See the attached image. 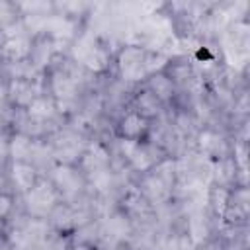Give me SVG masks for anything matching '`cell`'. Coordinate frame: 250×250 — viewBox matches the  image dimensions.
Masks as SVG:
<instances>
[{
	"mask_svg": "<svg viewBox=\"0 0 250 250\" xmlns=\"http://www.w3.org/2000/svg\"><path fill=\"white\" fill-rule=\"evenodd\" d=\"M12 180L20 191H29L37 184L35 166L31 162H14L12 164Z\"/></svg>",
	"mask_w": 250,
	"mask_h": 250,
	"instance_id": "30bf717a",
	"label": "cell"
},
{
	"mask_svg": "<svg viewBox=\"0 0 250 250\" xmlns=\"http://www.w3.org/2000/svg\"><path fill=\"white\" fill-rule=\"evenodd\" d=\"M37 86L33 84V80H25V78H12L10 88H8V96L10 100L20 105V107H29V104L39 96L37 94Z\"/></svg>",
	"mask_w": 250,
	"mask_h": 250,
	"instance_id": "5b68a950",
	"label": "cell"
},
{
	"mask_svg": "<svg viewBox=\"0 0 250 250\" xmlns=\"http://www.w3.org/2000/svg\"><path fill=\"white\" fill-rule=\"evenodd\" d=\"M57 197L59 191L55 189L53 184L45 180H37V184L29 191H25V207L33 219H45L57 207Z\"/></svg>",
	"mask_w": 250,
	"mask_h": 250,
	"instance_id": "6da1fadb",
	"label": "cell"
},
{
	"mask_svg": "<svg viewBox=\"0 0 250 250\" xmlns=\"http://www.w3.org/2000/svg\"><path fill=\"white\" fill-rule=\"evenodd\" d=\"M55 111H57L55 102H53V100H49V98H43V96H37V98L29 104V107H27L29 117H31V119H35V121L51 119V117L55 115Z\"/></svg>",
	"mask_w": 250,
	"mask_h": 250,
	"instance_id": "5bb4252c",
	"label": "cell"
},
{
	"mask_svg": "<svg viewBox=\"0 0 250 250\" xmlns=\"http://www.w3.org/2000/svg\"><path fill=\"white\" fill-rule=\"evenodd\" d=\"M80 139L76 137V135H70V133H66V135H62V137H59L57 141H55V148H53V152L57 154V158H64V164H68L70 162V158H76L78 154H80V143H78Z\"/></svg>",
	"mask_w": 250,
	"mask_h": 250,
	"instance_id": "8fae6325",
	"label": "cell"
},
{
	"mask_svg": "<svg viewBox=\"0 0 250 250\" xmlns=\"http://www.w3.org/2000/svg\"><path fill=\"white\" fill-rule=\"evenodd\" d=\"M51 180H53L55 189L61 191V193H64L66 197L76 195L78 189H80V186H82L80 174H78L70 164H57V166L53 168Z\"/></svg>",
	"mask_w": 250,
	"mask_h": 250,
	"instance_id": "3957f363",
	"label": "cell"
},
{
	"mask_svg": "<svg viewBox=\"0 0 250 250\" xmlns=\"http://www.w3.org/2000/svg\"><path fill=\"white\" fill-rule=\"evenodd\" d=\"M127 160L139 172H146V170H150L156 164V158H154V152L150 150V146L148 145H141V143L135 145V148L127 156Z\"/></svg>",
	"mask_w": 250,
	"mask_h": 250,
	"instance_id": "4fadbf2b",
	"label": "cell"
},
{
	"mask_svg": "<svg viewBox=\"0 0 250 250\" xmlns=\"http://www.w3.org/2000/svg\"><path fill=\"white\" fill-rule=\"evenodd\" d=\"M33 148H35V143L25 133H18L8 141V156L14 162H29Z\"/></svg>",
	"mask_w": 250,
	"mask_h": 250,
	"instance_id": "9c48e42d",
	"label": "cell"
},
{
	"mask_svg": "<svg viewBox=\"0 0 250 250\" xmlns=\"http://www.w3.org/2000/svg\"><path fill=\"white\" fill-rule=\"evenodd\" d=\"M219 146H221V139H219L215 133L203 131V133L199 135V148H201L205 154H215V152L219 150Z\"/></svg>",
	"mask_w": 250,
	"mask_h": 250,
	"instance_id": "2e32d148",
	"label": "cell"
},
{
	"mask_svg": "<svg viewBox=\"0 0 250 250\" xmlns=\"http://www.w3.org/2000/svg\"><path fill=\"white\" fill-rule=\"evenodd\" d=\"M2 193H8V180H6V176L0 172V195Z\"/></svg>",
	"mask_w": 250,
	"mask_h": 250,
	"instance_id": "ac0fdd59",
	"label": "cell"
},
{
	"mask_svg": "<svg viewBox=\"0 0 250 250\" xmlns=\"http://www.w3.org/2000/svg\"><path fill=\"white\" fill-rule=\"evenodd\" d=\"M146 57H148V51L141 45L125 47L117 57V68H119L121 78L123 80H141L143 76H148Z\"/></svg>",
	"mask_w": 250,
	"mask_h": 250,
	"instance_id": "7a4b0ae2",
	"label": "cell"
},
{
	"mask_svg": "<svg viewBox=\"0 0 250 250\" xmlns=\"http://www.w3.org/2000/svg\"><path fill=\"white\" fill-rule=\"evenodd\" d=\"M150 94L156 96V100L162 104V102H168L172 96H174V80L156 72V74H150L148 78V88H146Z\"/></svg>",
	"mask_w": 250,
	"mask_h": 250,
	"instance_id": "7c38bea8",
	"label": "cell"
},
{
	"mask_svg": "<svg viewBox=\"0 0 250 250\" xmlns=\"http://www.w3.org/2000/svg\"><path fill=\"white\" fill-rule=\"evenodd\" d=\"M119 135H121V139H129V141H141L143 139V135L146 133V129H148V119L146 117H143L141 113H137L135 109H131V111H127L123 117H121V121H119Z\"/></svg>",
	"mask_w": 250,
	"mask_h": 250,
	"instance_id": "277c9868",
	"label": "cell"
},
{
	"mask_svg": "<svg viewBox=\"0 0 250 250\" xmlns=\"http://www.w3.org/2000/svg\"><path fill=\"white\" fill-rule=\"evenodd\" d=\"M80 158H82V166H84V172L86 174L107 170V166H109V154H107V150L100 143L88 145V148L82 152Z\"/></svg>",
	"mask_w": 250,
	"mask_h": 250,
	"instance_id": "52a82bcc",
	"label": "cell"
},
{
	"mask_svg": "<svg viewBox=\"0 0 250 250\" xmlns=\"http://www.w3.org/2000/svg\"><path fill=\"white\" fill-rule=\"evenodd\" d=\"M70 250H92L88 244H76V246H72Z\"/></svg>",
	"mask_w": 250,
	"mask_h": 250,
	"instance_id": "d6986e66",
	"label": "cell"
},
{
	"mask_svg": "<svg viewBox=\"0 0 250 250\" xmlns=\"http://www.w3.org/2000/svg\"><path fill=\"white\" fill-rule=\"evenodd\" d=\"M0 53L4 59H8L10 62H21L31 55V43L27 41L25 35H12L6 41H2Z\"/></svg>",
	"mask_w": 250,
	"mask_h": 250,
	"instance_id": "8992f818",
	"label": "cell"
},
{
	"mask_svg": "<svg viewBox=\"0 0 250 250\" xmlns=\"http://www.w3.org/2000/svg\"><path fill=\"white\" fill-rule=\"evenodd\" d=\"M10 211H12V195L10 193H2L0 195V221L4 217H8Z\"/></svg>",
	"mask_w": 250,
	"mask_h": 250,
	"instance_id": "e0dca14e",
	"label": "cell"
},
{
	"mask_svg": "<svg viewBox=\"0 0 250 250\" xmlns=\"http://www.w3.org/2000/svg\"><path fill=\"white\" fill-rule=\"evenodd\" d=\"M160 109V102L156 100L154 94H150L148 90H143L139 92V96L135 98V111L141 113L143 117H150V115H156Z\"/></svg>",
	"mask_w": 250,
	"mask_h": 250,
	"instance_id": "9a60e30c",
	"label": "cell"
},
{
	"mask_svg": "<svg viewBox=\"0 0 250 250\" xmlns=\"http://www.w3.org/2000/svg\"><path fill=\"white\" fill-rule=\"evenodd\" d=\"M76 90H78L76 80H74L70 74H66V72H55V74H53L51 92H53V96H55V100H57L59 104H62V102H64V104L72 102L74 96H76Z\"/></svg>",
	"mask_w": 250,
	"mask_h": 250,
	"instance_id": "ba28073f",
	"label": "cell"
},
{
	"mask_svg": "<svg viewBox=\"0 0 250 250\" xmlns=\"http://www.w3.org/2000/svg\"><path fill=\"white\" fill-rule=\"evenodd\" d=\"M0 250H12V248H4V246H0Z\"/></svg>",
	"mask_w": 250,
	"mask_h": 250,
	"instance_id": "ffe728a7",
	"label": "cell"
}]
</instances>
